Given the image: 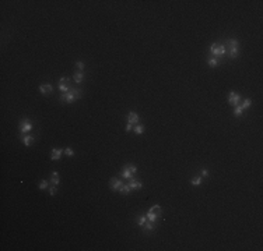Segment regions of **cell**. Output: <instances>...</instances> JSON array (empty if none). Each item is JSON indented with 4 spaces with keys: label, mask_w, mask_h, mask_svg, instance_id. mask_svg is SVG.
Returning <instances> with one entry per match:
<instances>
[{
    "label": "cell",
    "mask_w": 263,
    "mask_h": 251,
    "mask_svg": "<svg viewBox=\"0 0 263 251\" xmlns=\"http://www.w3.org/2000/svg\"><path fill=\"white\" fill-rule=\"evenodd\" d=\"M80 96H81V91L80 89H70V91H67V92L60 95V101L66 103H72L73 101L79 99Z\"/></svg>",
    "instance_id": "1"
},
{
    "label": "cell",
    "mask_w": 263,
    "mask_h": 251,
    "mask_svg": "<svg viewBox=\"0 0 263 251\" xmlns=\"http://www.w3.org/2000/svg\"><path fill=\"white\" fill-rule=\"evenodd\" d=\"M225 52H227V47L223 43H213L210 46V56H213V57H217V59L223 57Z\"/></svg>",
    "instance_id": "2"
},
{
    "label": "cell",
    "mask_w": 263,
    "mask_h": 251,
    "mask_svg": "<svg viewBox=\"0 0 263 251\" xmlns=\"http://www.w3.org/2000/svg\"><path fill=\"white\" fill-rule=\"evenodd\" d=\"M137 173V166L136 165H132V163H128V165H125L122 167V173H120V176H122V179H132L133 177V174Z\"/></svg>",
    "instance_id": "3"
},
{
    "label": "cell",
    "mask_w": 263,
    "mask_h": 251,
    "mask_svg": "<svg viewBox=\"0 0 263 251\" xmlns=\"http://www.w3.org/2000/svg\"><path fill=\"white\" fill-rule=\"evenodd\" d=\"M20 134L21 135H24L25 133H28V131H31L32 130V121L30 120V119H21L20 120Z\"/></svg>",
    "instance_id": "4"
},
{
    "label": "cell",
    "mask_w": 263,
    "mask_h": 251,
    "mask_svg": "<svg viewBox=\"0 0 263 251\" xmlns=\"http://www.w3.org/2000/svg\"><path fill=\"white\" fill-rule=\"evenodd\" d=\"M227 45L230 47V53H231V59H237L238 56V49H239V43L237 39H228L227 40Z\"/></svg>",
    "instance_id": "5"
},
{
    "label": "cell",
    "mask_w": 263,
    "mask_h": 251,
    "mask_svg": "<svg viewBox=\"0 0 263 251\" xmlns=\"http://www.w3.org/2000/svg\"><path fill=\"white\" fill-rule=\"evenodd\" d=\"M242 102V98H241V95L237 94L235 91H231L230 92V95H228V103L231 105V106H238L239 103Z\"/></svg>",
    "instance_id": "6"
},
{
    "label": "cell",
    "mask_w": 263,
    "mask_h": 251,
    "mask_svg": "<svg viewBox=\"0 0 263 251\" xmlns=\"http://www.w3.org/2000/svg\"><path fill=\"white\" fill-rule=\"evenodd\" d=\"M69 81L70 80L67 78V77H62V78L59 80V89L62 91V94H64V92H67V91L72 89L70 85H69Z\"/></svg>",
    "instance_id": "7"
},
{
    "label": "cell",
    "mask_w": 263,
    "mask_h": 251,
    "mask_svg": "<svg viewBox=\"0 0 263 251\" xmlns=\"http://www.w3.org/2000/svg\"><path fill=\"white\" fill-rule=\"evenodd\" d=\"M122 186H123V181L118 179V177H112L109 180V187H111L112 191H119Z\"/></svg>",
    "instance_id": "8"
},
{
    "label": "cell",
    "mask_w": 263,
    "mask_h": 251,
    "mask_svg": "<svg viewBox=\"0 0 263 251\" xmlns=\"http://www.w3.org/2000/svg\"><path fill=\"white\" fill-rule=\"evenodd\" d=\"M129 187L132 188V190H140V188H143V183L140 180H137L135 177H132V179H129Z\"/></svg>",
    "instance_id": "9"
},
{
    "label": "cell",
    "mask_w": 263,
    "mask_h": 251,
    "mask_svg": "<svg viewBox=\"0 0 263 251\" xmlns=\"http://www.w3.org/2000/svg\"><path fill=\"white\" fill-rule=\"evenodd\" d=\"M63 152H64L63 148H52V152H50V159H52V160H59Z\"/></svg>",
    "instance_id": "10"
},
{
    "label": "cell",
    "mask_w": 263,
    "mask_h": 251,
    "mask_svg": "<svg viewBox=\"0 0 263 251\" xmlns=\"http://www.w3.org/2000/svg\"><path fill=\"white\" fill-rule=\"evenodd\" d=\"M139 120H140V117H139V115L136 112H129L128 113V123L136 126L139 124Z\"/></svg>",
    "instance_id": "11"
},
{
    "label": "cell",
    "mask_w": 263,
    "mask_h": 251,
    "mask_svg": "<svg viewBox=\"0 0 263 251\" xmlns=\"http://www.w3.org/2000/svg\"><path fill=\"white\" fill-rule=\"evenodd\" d=\"M39 91L42 95H49L53 92V85L52 84H42V85H39Z\"/></svg>",
    "instance_id": "12"
},
{
    "label": "cell",
    "mask_w": 263,
    "mask_h": 251,
    "mask_svg": "<svg viewBox=\"0 0 263 251\" xmlns=\"http://www.w3.org/2000/svg\"><path fill=\"white\" fill-rule=\"evenodd\" d=\"M34 135H31V134H24V135H21V141H23V144H24L25 147H31L32 144H34Z\"/></svg>",
    "instance_id": "13"
},
{
    "label": "cell",
    "mask_w": 263,
    "mask_h": 251,
    "mask_svg": "<svg viewBox=\"0 0 263 251\" xmlns=\"http://www.w3.org/2000/svg\"><path fill=\"white\" fill-rule=\"evenodd\" d=\"M142 229H143V232H146V233H148V232H154L155 230V223H153V222H146L143 226H142Z\"/></svg>",
    "instance_id": "14"
},
{
    "label": "cell",
    "mask_w": 263,
    "mask_h": 251,
    "mask_svg": "<svg viewBox=\"0 0 263 251\" xmlns=\"http://www.w3.org/2000/svg\"><path fill=\"white\" fill-rule=\"evenodd\" d=\"M83 80H84V73H83V71H77V73H74V75H73V81H74L76 84H80Z\"/></svg>",
    "instance_id": "15"
},
{
    "label": "cell",
    "mask_w": 263,
    "mask_h": 251,
    "mask_svg": "<svg viewBox=\"0 0 263 251\" xmlns=\"http://www.w3.org/2000/svg\"><path fill=\"white\" fill-rule=\"evenodd\" d=\"M59 181H60L59 173H57V172H53L52 174H50V183H52V184H55V186H57V184H59Z\"/></svg>",
    "instance_id": "16"
},
{
    "label": "cell",
    "mask_w": 263,
    "mask_h": 251,
    "mask_svg": "<svg viewBox=\"0 0 263 251\" xmlns=\"http://www.w3.org/2000/svg\"><path fill=\"white\" fill-rule=\"evenodd\" d=\"M158 218L159 216L157 215V213H154V212H151V211L147 212V220H150V222H153V223H155Z\"/></svg>",
    "instance_id": "17"
},
{
    "label": "cell",
    "mask_w": 263,
    "mask_h": 251,
    "mask_svg": "<svg viewBox=\"0 0 263 251\" xmlns=\"http://www.w3.org/2000/svg\"><path fill=\"white\" fill-rule=\"evenodd\" d=\"M133 131H135V134H143L146 131V127L143 124H136L133 126Z\"/></svg>",
    "instance_id": "18"
},
{
    "label": "cell",
    "mask_w": 263,
    "mask_h": 251,
    "mask_svg": "<svg viewBox=\"0 0 263 251\" xmlns=\"http://www.w3.org/2000/svg\"><path fill=\"white\" fill-rule=\"evenodd\" d=\"M251 105H252V99H251V98H246V99H244V102L239 103V106L242 108V110L248 109V108H249Z\"/></svg>",
    "instance_id": "19"
},
{
    "label": "cell",
    "mask_w": 263,
    "mask_h": 251,
    "mask_svg": "<svg viewBox=\"0 0 263 251\" xmlns=\"http://www.w3.org/2000/svg\"><path fill=\"white\" fill-rule=\"evenodd\" d=\"M207 64L210 66V67H217V64H218V59H217V57H213V56H208Z\"/></svg>",
    "instance_id": "20"
},
{
    "label": "cell",
    "mask_w": 263,
    "mask_h": 251,
    "mask_svg": "<svg viewBox=\"0 0 263 251\" xmlns=\"http://www.w3.org/2000/svg\"><path fill=\"white\" fill-rule=\"evenodd\" d=\"M130 191H132V188L129 187V184H123V186L120 187V190H119V193L122 194V195H128Z\"/></svg>",
    "instance_id": "21"
},
{
    "label": "cell",
    "mask_w": 263,
    "mask_h": 251,
    "mask_svg": "<svg viewBox=\"0 0 263 251\" xmlns=\"http://www.w3.org/2000/svg\"><path fill=\"white\" fill-rule=\"evenodd\" d=\"M148 211H151V212H154V213H157V215H161V212H162V209H161V206H159L158 204H155V205H153L151 208L148 209Z\"/></svg>",
    "instance_id": "22"
},
{
    "label": "cell",
    "mask_w": 263,
    "mask_h": 251,
    "mask_svg": "<svg viewBox=\"0 0 263 251\" xmlns=\"http://www.w3.org/2000/svg\"><path fill=\"white\" fill-rule=\"evenodd\" d=\"M242 113H244V110H242V108L238 105V106H235V109H234V113H232V115H234L235 117H241V116H242Z\"/></svg>",
    "instance_id": "23"
},
{
    "label": "cell",
    "mask_w": 263,
    "mask_h": 251,
    "mask_svg": "<svg viewBox=\"0 0 263 251\" xmlns=\"http://www.w3.org/2000/svg\"><path fill=\"white\" fill-rule=\"evenodd\" d=\"M202 181H203V179L199 177V176H196V177H193V179L191 180V184H192V186H200V184H202Z\"/></svg>",
    "instance_id": "24"
},
{
    "label": "cell",
    "mask_w": 263,
    "mask_h": 251,
    "mask_svg": "<svg viewBox=\"0 0 263 251\" xmlns=\"http://www.w3.org/2000/svg\"><path fill=\"white\" fill-rule=\"evenodd\" d=\"M38 187H39V190H46V188H49L48 180H41L39 183H38Z\"/></svg>",
    "instance_id": "25"
},
{
    "label": "cell",
    "mask_w": 263,
    "mask_h": 251,
    "mask_svg": "<svg viewBox=\"0 0 263 251\" xmlns=\"http://www.w3.org/2000/svg\"><path fill=\"white\" fill-rule=\"evenodd\" d=\"M136 222H137V225H139V226H143L144 223L147 222V216H139V218L136 219Z\"/></svg>",
    "instance_id": "26"
},
{
    "label": "cell",
    "mask_w": 263,
    "mask_h": 251,
    "mask_svg": "<svg viewBox=\"0 0 263 251\" xmlns=\"http://www.w3.org/2000/svg\"><path fill=\"white\" fill-rule=\"evenodd\" d=\"M56 193H57V188H56L55 184H53L52 187H49V195L55 197V195H56Z\"/></svg>",
    "instance_id": "27"
},
{
    "label": "cell",
    "mask_w": 263,
    "mask_h": 251,
    "mask_svg": "<svg viewBox=\"0 0 263 251\" xmlns=\"http://www.w3.org/2000/svg\"><path fill=\"white\" fill-rule=\"evenodd\" d=\"M64 155H67V156H73V155H74V151H73L70 147H67V148H64Z\"/></svg>",
    "instance_id": "28"
},
{
    "label": "cell",
    "mask_w": 263,
    "mask_h": 251,
    "mask_svg": "<svg viewBox=\"0 0 263 251\" xmlns=\"http://www.w3.org/2000/svg\"><path fill=\"white\" fill-rule=\"evenodd\" d=\"M76 67H77L80 71H83L84 69H86V64H84L83 62H76Z\"/></svg>",
    "instance_id": "29"
},
{
    "label": "cell",
    "mask_w": 263,
    "mask_h": 251,
    "mask_svg": "<svg viewBox=\"0 0 263 251\" xmlns=\"http://www.w3.org/2000/svg\"><path fill=\"white\" fill-rule=\"evenodd\" d=\"M200 173H202L203 177H208V169L207 167H202V169H200Z\"/></svg>",
    "instance_id": "30"
},
{
    "label": "cell",
    "mask_w": 263,
    "mask_h": 251,
    "mask_svg": "<svg viewBox=\"0 0 263 251\" xmlns=\"http://www.w3.org/2000/svg\"><path fill=\"white\" fill-rule=\"evenodd\" d=\"M132 130H133V124L128 123V124H126V127H125V131H126V133H129V131H132Z\"/></svg>",
    "instance_id": "31"
}]
</instances>
